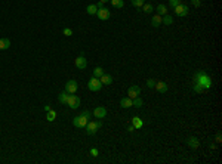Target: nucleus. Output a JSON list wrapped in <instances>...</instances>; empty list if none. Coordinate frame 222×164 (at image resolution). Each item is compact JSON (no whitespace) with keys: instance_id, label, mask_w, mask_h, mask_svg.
Masks as SVG:
<instances>
[{"instance_id":"nucleus-1","label":"nucleus","mask_w":222,"mask_h":164,"mask_svg":"<svg viewBox=\"0 0 222 164\" xmlns=\"http://www.w3.org/2000/svg\"><path fill=\"white\" fill-rule=\"evenodd\" d=\"M194 81H195V84L201 86L204 90H207V89L212 87V77L206 71H198L195 74V77H194Z\"/></svg>"},{"instance_id":"nucleus-2","label":"nucleus","mask_w":222,"mask_h":164,"mask_svg":"<svg viewBox=\"0 0 222 164\" xmlns=\"http://www.w3.org/2000/svg\"><path fill=\"white\" fill-rule=\"evenodd\" d=\"M102 83H101V80L99 78H96V77H93L92 76V78L87 81V89L90 90V92H99L101 89H102Z\"/></svg>"},{"instance_id":"nucleus-3","label":"nucleus","mask_w":222,"mask_h":164,"mask_svg":"<svg viewBox=\"0 0 222 164\" xmlns=\"http://www.w3.org/2000/svg\"><path fill=\"white\" fill-rule=\"evenodd\" d=\"M99 127H102V121H87V124L84 126V129H86V133L87 135H95L96 132H98V129Z\"/></svg>"},{"instance_id":"nucleus-4","label":"nucleus","mask_w":222,"mask_h":164,"mask_svg":"<svg viewBox=\"0 0 222 164\" xmlns=\"http://www.w3.org/2000/svg\"><path fill=\"white\" fill-rule=\"evenodd\" d=\"M80 104H81V101H80V98L77 96V95H74V93H71V95H68V99H67V105L71 108V109H77L79 106H80Z\"/></svg>"},{"instance_id":"nucleus-5","label":"nucleus","mask_w":222,"mask_h":164,"mask_svg":"<svg viewBox=\"0 0 222 164\" xmlns=\"http://www.w3.org/2000/svg\"><path fill=\"white\" fill-rule=\"evenodd\" d=\"M87 117H84V115H77V117H74L73 118V126L74 127H77V129H84V126L87 124Z\"/></svg>"},{"instance_id":"nucleus-6","label":"nucleus","mask_w":222,"mask_h":164,"mask_svg":"<svg viewBox=\"0 0 222 164\" xmlns=\"http://www.w3.org/2000/svg\"><path fill=\"white\" fill-rule=\"evenodd\" d=\"M173 11H175V14L178 17H187L190 14V8L187 5H184V3H179L176 8H173Z\"/></svg>"},{"instance_id":"nucleus-7","label":"nucleus","mask_w":222,"mask_h":164,"mask_svg":"<svg viewBox=\"0 0 222 164\" xmlns=\"http://www.w3.org/2000/svg\"><path fill=\"white\" fill-rule=\"evenodd\" d=\"M77 89H79L77 81H76V80H70V81H67V83H65V89H64V90H65L67 93H70V95H71V93H76V92H77Z\"/></svg>"},{"instance_id":"nucleus-8","label":"nucleus","mask_w":222,"mask_h":164,"mask_svg":"<svg viewBox=\"0 0 222 164\" xmlns=\"http://www.w3.org/2000/svg\"><path fill=\"white\" fill-rule=\"evenodd\" d=\"M74 64H76V67H77L79 70H86V67H87V61H86V58H84L83 55L77 56L76 61H74Z\"/></svg>"},{"instance_id":"nucleus-9","label":"nucleus","mask_w":222,"mask_h":164,"mask_svg":"<svg viewBox=\"0 0 222 164\" xmlns=\"http://www.w3.org/2000/svg\"><path fill=\"white\" fill-rule=\"evenodd\" d=\"M128 95H129V98H130V99H133V98L139 96V95H141V89H139V86H136V84L130 86V87L128 89Z\"/></svg>"},{"instance_id":"nucleus-10","label":"nucleus","mask_w":222,"mask_h":164,"mask_svg":"<svg viewBox=\"0 0 222 164\" xmlns=\"http://www.w3.org/2000/svg\"><path fill=\"white\" fill-rule=\"evenodd\" d=\"M110 11L107 9V8H102V9H98V12H96V17L101 19V21H107L108 18H110Z\"/></svg>"},{"instance_id":"nucleus-11","label":"nucleus","mask_w":222,"mask_h":164,"mask_svg":"<svg viewBox=\"0 0 222 164\" xmlns=\"http://www.w3.org/2000/svg\"><path fill=\"white\" fill-rule=\"evenodd\" d=\"M93 115H95V118H105L107 117V109L104 106H96L93 109Z\"/></svg>"},{"instance_id":"nucleus-12","label":"nucleus","mask_w":222,"mask_h":164,"mask_svg":"<svg viewBox=\"0 0 222 164\" xmlns=\"http://www.w3.org/2000/svg\"><path fill=\"white\" fill-rule=\"evenodd\" d=\"M154 89H156L159 93H166V92H167V89H169V86H167L164 81H156Z\"/></svg>"},{"instance_id":"nucleus-13","label":"nucleus","mask_w":222,"mask_h":164,"mask_svg":"<svg viewBox=\"0 0 222 164\" xmlns=\"http://www.w3.org/2000/svg\"><path fill=\"white\" fill-rule=\"evenodd\" d=\"M188 146L191 148V149H197L198 148V145H200V142H198V139L197 137H194V136H191V137H188Z\"/></svg>"},{"instance_id":"nucleus-14","label":"nucleus","mask_w":222,"mask_h":164,"mask_svg":"<svg viewBox=\"0 0 222 164\" xmlns=\"http://www.w3.org/2000/svg\"><path fill=\"white\" fill-rule=\"evenodd\" d=\"M99 80H101V83H102V84H107V86L113 83V77H111L110 74H107V73H104V74L99 77Z\"/></svg>"},{"instance_id":"nucleus-15","label":"nucleus","mask_w":222,"mask_h":164,"mask_svg":"<svg viewBox=\"0 0 222 164\" xmlns=\"http://www.w3.org/2000/svg\"><path fill=\"white\" fill-rule=\"evenodd\" d=\"M120 106L122 108H130V106H133V104H132V99L128 96V98H123V99H120Z\"/></svg>"},{"instance_id":"nucleus-16","label":"nucleus","mask_w":222,"mask_h":164,"mask_svg":"<svg viewBox=\"0 0 222 164\" xmlns=\"http://www.w3.org/2000/svg\"><path fill=\"white\" fill-rule=\"evenodd\" d=\"M142 124H144V121L141 120V117L135 115V117L132 118V126H133L135 129H141V127H142Z\"/></svg>"},{"instance_id":"nucleus-17","label":"nucleus","mask_w":222,"mask_h":164,"mask_svg":"<svg viewBox=\"0 0 222 164\" xmlns=\"http://www.w3.org/2000/svg\"><path fill=\"white\" fill-rule=\"evenodd\" d=\"M11 47V40L9 39H0V50H6Z\"/></svg>"},{"instance_id":"nucleus-18","label":"nucleus","mask_w":222,"mask_h":164,"mask_svg":"<svg viewBox=\"0 0 222 164\" xmlns=\"http://www.w3.org/2000/svg\"><path fill=\"white\" fill-rule=\"evenodd\" d=\"M151 24H153V27H160V25H161V17L156 14V15L151 18Z\"/></svg>"},{"instance_id":"nucleus-19","label":"nucleus","mask_w":222,"mask_h":164,"mask_svg":"<svg viewBox=\"0 0 222 164\" xmlns=\"http://www.w3.org/2000/svg\"><path fill=\"white\" fill-rule=\"evenodd\" d=\"M68 95H70V93H67L65 90H64V92H61V93H59V96H58V101H59V104H64V105H67Z\"/></svg>"},{"instance_id":"nucleus-20","label":"nucleus","mask_w":222,"mask_h":164,"mask_svg":"<svg viewBox=\"0 0 222 164\" xmlns=\"http://www.w3.org/2000/svg\"><path fill=\"white\" fill-rule=\"evenodd\" d=\"M161 24H166V25H172L173 24V18L170 17V15H163L161 17Z\"/></svg>"},{"instance_id":"nucleus-21","label":"nucleus","mask_w":222,"mask_h":164,"mask_svg":"<svg viewBox=\"0 0 222 164\" xmlns=\"http://www.w3.org/2000/svg\"><path fill=\"white\" fill-rule=\"evenodd\" d=\"M55 118H56V111L50 109V111H48V112H46V120H48L49 123L55 121Z\"/></svg>"},{"instance_id":"nucleus-22","label":"nucleus","mask_w":222,"mask_h":164,"mask_svg":"<svg viewBox=\"0 0 222 164\" xmlns=\"http://www.w3.org/2000/svg\"><path fill=\"white\" fill-rule=\"evenodd\" d=\"M142 12L147 14V15H150V14L153 12V5H151V3H144V5H142Z\"/></svg>"},{"instance_id":"nucleus-23","label":"nucleus","mask_w":222,"mask_h":164,"mask_svg":"<svg viewBox=\"0 0 222 164\" xmlns=\"http://www.w3.org/2000/svg\"><path fill=\"white\" fill-rule=\"evenodd\" d=\"M156 11H157V15H160V17H163V15L167 14V8H166L164 5H159Z\"/></svg>"},{"instance_id":"nucleus-24","label":"nucleus","mask_w":222,"mask_h":164,"mask_svg":"<svg viewBox=\"0 0 222 164\" xmlns=\"http://www.w3.org/2000/svg\"><path fill=\"white\" fill-rule=\"evenodd\" d=\"M86 12H87L89 15H96V12H98L96 5H89V6L86 8Z\"/></svg>"},{"instance_id":"nucleus-25","label":"nucleus","mask_w":222,"mask_h":164,"mask_svg":"<svg viewBox=\"0 0 222 164\" xmlns=\"http://www.w3.org/2000/svg\"><path fill=\"white\" fill-rule=\"evenodd\" d=\"M110 2H111V5H113L114 8H123L125 6V0H110Z\"/></svg>"},{"instance_id":"nucleus-26","label":"nucleus","mask_w":222,"mask_h":164,"mask_svg":"<svg viewBox=\"0 0 222 164\" xmlns=\"http://www.w3.org/2000/svg\"><path fill=\"white\" fill-rule=\"evenodd\" d=\"M104 73H105V71H104V68H101V67H96V68L93 70V77L99 78V77H101Z\"/></svg>"},{"instance_id":"nucleus-27","label":"nucleus","mask_w":222,"mask_h":164,"mask_svg":"<svg viewBox=\"0 0 222 164\" xmlns=\"http://www.w3.org/2000/svg\"><path fill=\"white\" fill-rule=\"evenodd\" d=\"M132 104H133V106H136V108H141L144 102H142V99H141L139 96H136V98H133V99H132Z\"/></svg>"},{"instance_id":"nucleus-28","label":"nucleus","mask_w":222,"mask_h":164,"mask_svg":"<svg viewBox=\"0 0 222 164\" xmlns=\"http://www.w3.org/2000/svg\"><path fill=\"white\" fill-rule=\"evenodd\" d=\"M130 3H132L135 8H142V5L145 3V0H130Z\"/></svg>"},{"instance_id":"nucleus-29","label":"nucleus","mask_w":222,"mask_h":164,"mask_svg":"<svg viewBox=\"0 0 222 164\" xmlns=\"http://www.w3.org/2000/svg\"><path fill=\"white\" fill-rule=\"evenodd\" d=\"M181 3V0H169V6L173 9V8H176L178 5Z\"/></svg>"},{"instance_id":"nucleus-30","label":"nucleus","mask_w":222,"mask_h":164,"mask_svg":"<svg viewBox=\"0 0 222 164\" xmlns=\"http://www.w3.org/2000/svg\"><path fill=\"white\" fill-rule=\"evenodd\" d=\"M147 86H148L150 89H154V86H156V80H153V78H148V80H147Z\"/></svg>"},{"instance_id":"nucleus-31","label":"nucleus","mask_w":222,"mask_h":164,"mask_svg":"<svg viewBox=\"0 0 222 164\" xmlns=\"http://www.w3.org/2000/svg\"><path fill=\"white\" fill-rule=\"evenodd\" d=\"M191 5H192L194 8H200V6H201V2H200V0H191Z\"/></svg>"},{"instance_id":"nucleus-32","label":"nucleus","mask_w":222,"mask_h":164,"mask_svg":"<svg viewBox=\"0 0 222 164\" xmlns=\"http://www.w3.org/2000/svg\"><path fill=\"white\" fill-rule=\"evenodd\" d=\"M64 36H73V30L71 28H64Z\"/></svg>"},{"instance_id":"nucleus-33","label":"nucleus","mask_w":222,"mask_h":164,"mask_svg":"<svg viewBox=\"0 0 222 164\" xmlns=\"http://www.w3.org/2000/svg\"><path fill=\"white\" fill-rule=\"evenodd\" d=\"M90 155H92V157H98V155H99L98 149H96V148H92V149H90Z\"/></svg>"},{"instance_id":"nucleus-34","label":"nucleus","mask_w":222,"mask_h":164,"mask_svg":"<svg viewBox=\"0 0 222 164\" xmlns=\"http://www.w3.org/2000/svg\"><path fill=\"white\" fill-rule=\"evenodd\" d=\"M81 115H84V117H87V118H89V117H90L92 114H90L89 111H83V112H81Z\"/></svg>"},{"instance_id":"nucleus-35","label":"nucleus","mask_w":222,"mask_h":164,"mask_svg":"<svg viewBox=\"0 0 222 164\" xmlns=\"http://www.w3.org/2000/svg\"><path fill=\"white\" fill-rule=\"evenodd\" d=\"M96 8H98V9H102V8H104V3L98 2V3H96Z\"/></svg>"},{"instance_id":"nucleus-36","label":"nucleus","mask_w":222,"mask_h":164,"mask_svg":"<svg viewBox=\"0 0 222 164\" xmlns=\"http://www.w3.org/2000/svg\"><path fill=\"white\" fill-rule=\"evenodd\" d=\"M221 139H222V137H221V133H218V135H216V142H221Z\"/></svg>"},{"instance_id":"nucleus-37","label":"nucleus","mask_w":222,"mask_h":164,"mask_svg":"<svg viewBox=\"0 0 222 164\" xmlns=\"http://www.w3.org/2000/svg\"><path fill=\"white\" fill-rule=\"evenodd\" d=\"M50 109H52V108H50V105H46V106H45V111H46V112H48V111H50Z\"/></svg>"},{"instance_id":"nucleus-38","label":"nucleus","mask_w":222,"mask_h":164,"mask_svg":"<svg viewBox=\"0 0 222 164\" xmlns=\"http://www.w3.org/2000/svg\"><path fill=\"white\" fill-rule=\"evenodd\" d=\"M128 130H129V132H133V130H135V127H133V126H129V127H128Z\"/></svg>"},{"instance_id":"nucleus-39","label":"nucleus","mask_w":222,"mask_h":164,"mask_svg":"<svg viewBox=\"0 0 222 164\" xmlns=\"http://www.w3.org/2000/svg\"><path fill=\"white\" fill-rule=\"evenodd\" d=\"M99 2H101V3H104V5H105V3H107V2H110V0H99Z\"/></svg>"}]
</instances>
